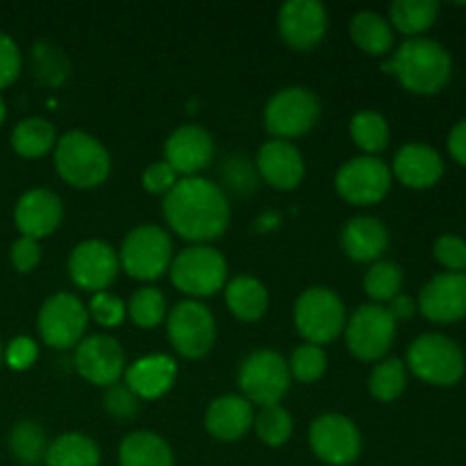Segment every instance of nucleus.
<instances>
[{"label": "nucleus", "mask_w": 466, "mask_h": 466, "mask_svg": "<svg viewBox=\"0 0 466 466\" xmlns=\"http://www.w3.org/2000/svg\"><path fill=\"white\" fill-rule=\"evenodd\" d=\"M419 312L435 323L466 317V273H440L419 294Z\"/></svg>", "instance_id": "nucleus-18"}, {"label": "nucleus", "mask_w": 466, "mask_h": 466, "mask_svg": "<svg viewBox=\"0 0 466 466\" xmlns=\"http://www.w3.org/2000/svg\"><path fill=\"white\" fill-rule=\"evenodd\" d=\"M390 303L391 305L387 309H390V314L396 319V321H399V319L414 317V312H417V305H414V300L405 294H399L394 300H390Z\"/></svg>", "instance_id": "nucleus-49"}, {"label": "nucleus", "mask_w": 466, "mask_h": 466, "mask_svg": "<svg viewBox=\"0 0 466 466\" xmlns=\"http://www.w3.org/2000/svg\"><path fill=\"white\" fill-rule=\"evenodd\" d=\"M350 135H353L355 144L367 153H380L390 144V126H387L385 116L371 112V109L355 114L350 121Z\"/></svg>", "instance_id": "nucleus-34"}, {"label": "nucleus", "mask_w": 466, "mask_h": 466, "mask_svg": "<svg viewBox=\"0 0 466 466\" xmlns=\"http://www.w3.org/2000/svg\"><path fill=\"white\" fill-rule=\"evenodd\" d=\"M408 367L423 382L451 387L464 376V353L451 337L431 332L412 341L408 350Z\"/></svg>", "instance_id": "nucleus-4"}, {"label": "nucleus", "mask_w": 466, "mask_h": 466, "mask_svg": "<svg viewBox=\"0 0 466 466\" xmlns=\"http://www.w3.org/2000/svg\"><path fill=\"white\" fill-rule=\"evenodd\" d=\"M35 71L41 82L48 85H59L68 76V62L59 50L53 46L39 44L35 48Z\"/></svg>", "instance_id": "nucleus-39"}, {"label": "nucleus", "mask_w": 466, "mask_h": 466, "mask_svg": "<svg viewBox=\"0 0 466 466\" xmlns=\"http://www.w3.org/2000/svg\"><path fill=\"white\" fill-rule=\"evenodd\" d=\"M86 321H89V312H86L85 303L77 296L62 291V294L50 296L41 305L36 326H39V335L46 344L66 350L80 344L86 330Z\"/></svg>", "instance_id": "nucleus-10"}, {"label": "nucleus", "mask_w": 466, "mask_h": 466, "mask_svg": "<svg viewBox=\"0 0 466 466\" xmlns=\"http://www.w3.org/2000/svg\"><path fill=\"white\" fill-rule=\"evenodd\" d=\"M62 200L50 189H30L18 198L14 208V223L18 232L30 239L48 237L62 221Z\"/></svg>", "instance_id": "nucleus-20"}, {"label": "nucleus", "mask_w": 466, "mask_h": 466, "mask_svg": "<svg viewBox=\"0 0 466 466\" xmlns=\"http://www.w3.org/2000/svg\"><path fill=\"white\" fill-rule=\"evenodd\" d=\"M226 258L212 246L196 244L177 253L171 259V280L180 291L189 296H212L226 287Z\"/></svg>", "instance_id": "nucleus-7"}, {"label": "nucleus", "mask_w": 466, "mask_h": 466, "mask_svg": "<svg viewBox=\"0 0 466 466\" xmlns=\"http://www.w3.org/2000/svg\"><path fill=\"white\" fill-rule=\"evenodd\" d=\"M173 244L167 230L157 226H139L126 237L121 259L127 276L137 280H157L171 267Z\"/></svg>", "instance_id": "nucleus-9"}, {"label": "nucleus", "mask_w": 466, "mask_h": 466, "mask_svg": "<svg viewBox=\"0 0 466 466\" xmlns=\"http://www.w3.org/2000/svg\"><path fill=\"white\" fill-rule=\"evenodd\" d=\"M408 382V373H405V364L400 360H387V362L378 364L369 380V390H371L373 399L382 400V403H391L399 399Z\"/></svg>", "instance_id": "nucleus-35"}, {"label": "nucleus", "mask_w": 466, "mask_h": 466, "mask_svg": "<svg viewBox=\"0 0 466 466\" xmlns=\"http://www.w3.org/2000/svg\"><path fill=\"white\" fill-rule=\"evenodd\" d=\"M253 405L237 394L218 396L205 414V428L221 441H237L253 426Z\"/></svg>", "instance_id": "nucleus-22"}, {"label": "nucleus", "mask_w": 466, "mask_h": 466, "mask_svg": "<svg viewBox=\"0 0 466 466\" xmlns=\"http://www.w3.org/2000/svg\"><path fill=\"white\" fill-rule=\"evenodd\" d=\"M103 405L112 417L127 421V419L135 417L137 410H139V399L127 390V385L116 382V385L107 387V391H105L103 396Z\"/></svg>", "instance_id": "nucleus-42"}, {"label": "nucleus", "mask_w": 466, "mask_h": 466, "mask_svg": "<svg viewBox=\"0 0 466 466\" xmlns=\"http://www.w3.org/2000/svg\"><path fill=\"white\" fill-rule=\"evenodd\" d=\"M226 303L241 321H258L268 308V291L258 278L237 276L226 285Z\"/></svg>", "instance_id": "nucleus-26"}, {"label": "nucleus", "mask_w": 466, "mask_h": 466, "mask_svg": "<svg viewBox=\"0 0 466 466\" xmlns=\"http://www.w3.org/2000/svg\"><path fill=\"white\" fill-rule=\"evenodd\" d=\"M9 259H12L16 271L21 273L32 271L41 259L39 241L30 239V237H21V239H16L12 244V250H9Z\"/></svg>", "instance_id": "nucleus-46"}, {"label": "nucleus", "mask_w": 466, "mask_h": 466, "mask_svg": "<svg viewBox=\"0 0 466 466\" xmlns=\"http://www.w3.org/2000/svg\"><path fill=\"white\" fill-rule=\"evenodd\" d=\"M449 150L460 164H464V167H466V118H464V121H460L458 126L451 130Z\"/></svg>", "instance_id": "nucleus-48"}, {"label": "nucleus", "mask_w": 466, "mask_h": 466, "mask_svg": "<svg viewBox=\"0 0 466 466\" xmlns=\"http://www.w3.org/2000/svg\"><path fill=\"white\" fill-rule=\"evenodd\" d=\"M177 367L168 355H148L126 369V385L137 399H159L171 390Z\"/></svg>", "instance_id": "nucleus-24"}, {"label": "nucleus", "mask_w": 466, "mask_h": 466, "mask_svg": "<svg viewBox=\"0 0 466 466\" xmlns=\"http://www.w3.org/2000/svg\"><path fill=\"white\" fill-rule=\"evenodd\" d=\"M89 312L100 326L112 328L123 321V317H126V305H123V300L116 299L114 294L98 291V294H94V299H91Z\"/></svg>", "instance_id": "nucleus-43"}, {"label": "nucleus", "mask_w": 466, "mask_h": 466, "mask_svg": "<svg viewBox=\"0 0 466 466\" xmlns=\"http://www.w3.org/2000/svg\"><path fill=\"white\" fill-rule=\"evenodd\" d=\"M255 431L258 437L268 446H282L294 432V419L280 405L264 408L262 414L255 419Z\"/></svg>", "instance_id": "nucleus-37"}, {"label": "nucleus", "mask_w": 466, "mask_h": 466, "mask_svg": "<svg viewBox=\"0 0 466 466\" xmlns=\"http://www.w3.org/2000/svg\"><path fill=\"white\" fill-rule=\"evenodd\" d=\"M278 27L291 48H314L328 30V12L319 0H289L280 7Z\"/></svg>", "instance_id": "nucleus-17"}, {"label": "nucleus", "mask_w": 466, "mask_h": 466, "mask_svg": "<svg viewBox=\"0 0 466 466\" xmlns=\"http://www.w3.org/2000/svg\"><path fill=\"white\" fill-rule=\"evenodd\" d=\"M258 171L276 189H294L305 176V159L294 144L273 139L259 148Z\"/></svg>", "instance_id": "nucleus-21"}, {"label": "nucleus", "mask_w": 466, "mask_h": 466, "mask_svg": "<svg viewBox=\"0 0 466 466\" xmlns=\"http://www.w3.org/2000/svg\"><path fill=\"white\" fill-rule=\"evenodd\" d=\"M9 449L18 462L35 466L41 458H46L48 440H46L44 428L36 421H21L9 432Z\"/></svg>", "instance_id": "nucleus-32"}, {"label": "nucleus", "mask_w": 466, "mask_h": 466, "mask_svg": "<svg viewBox=\"0 0 466 466\" xmlns=\"http://www.w3.org/2000/svg\"><path fill=\"white\" fill-rule=\"evenodd\" d=\"M55 167L68 185L91 189L107 180L112 159L96 137L82 130H71L55 144Z\"/></svg>", "instance_id": "nucleus-3"}, {"label": "nucleus", "mask_w": 466, "mask_h": 466, "mask_svg": "<svg viewBox=\"0 0 466 466\" xmlns=\"http://www.w3.org/2000/svg\"><path fill=\"white\" fill-rule=\"evenodd\" d=\"M321 103L317 94L305 86H287L276 91L264 107V123L271 135L278 139L308 135L319 121Z\"/></svg>", "instance_id": "nucleus-8"}, {"label": "nucleus", "mask_w": 466, "mask_h": 466, "mask_svg": "<svg viewBox=\"0 0 466 466\" xmlns=\"http://www.w3.org/2000/svg\"><path fill=\"white\" fill-rule=\"evenodd\" d=\"M435 258L451 273L466 271V241L458 235H441L435 241Z\"/></svg>", "instance_id": "nucleus-40"}, {"label": "nucleus", "mask_w": 466, "mask_h": 466, "mask_svg": "<svg viewBox=\"0 0 466 466\" xmlns=\"http://www.w3.org/2000/svg\"><path fill=\"white\" fill-rule=\"evenodd\" d=\"M21 50L9 35L0 32V89L14 85L21 76Z\"/></svg>", "instance_id": "nucleus-44"}, {"label": "nucleus", "mask_w": 466, "mask_h": 466, "mask_svg": "<svg viewBox=\"0 0 466 466\" xmlns=\"http://www.w3.org/2000/svg\"><path fill=\"white\" fill-rule=\"evenodd\" d=\"M400 287H403V271L399 264L390 262V259L373 262V267L364 276V289H367L369 299L376 300V305L394 300L400 294Z\"/></svg>", "instance_id": "nucleus-33"}, {"label": "nucleus", "mask_w": 466, "mask_h": 466, "mask_svg": "<svg viewBox=\"0 0 466 466\" xmlns=\"http://www.w3.org/2000/svg\"><path fill=\"white\" fill-rule=\"evenodd\" d=\"M440 14V3L435 0H396L390 7L391 23L403 35H421Z\"/></svg>", "instance_id": "nucleus-31"}, {"label": "nucleus", "mask_w": 466, "mask_h": 466, "mask_svg": "<svg viewBox=\"0 0 466 466\" xmlns=\"http://www.w3.org/2000/svg\"><path fill=\"white\" fill-rule=\"evenodd\" d=\"M177 173L173 171L171 164L164 159V162H153L141 176V185L148 194H168V191L176 187Z\"/></svg>", "instance_id": "nucleus-45"}, {"label": "nucleus", "mask_w": 466, "mask_h": 466, "mask_svg": "<svg viewBox=\"0 0 466 466\" xmlns=\"http://www.w3.org/2000/svg\"><path fill=\"white\" fill-rule=\"evenodd\" d=\"M55 144H57L55 141V126L41 116L23 118L12 130V148L21 157H44L46 153L55 148Z\"/></svg>", "instance_id": "nucleus-30"}, {"label": "nucleus", "mask_w": 466, "mask_h": 466, "mask_svg": "<svg viewBox=\"0 0 466 466\" xmlns=\"http://www.w3.org/2000/svg\"><path fill=\"white\" fill-rule=\"evenodd\" d=\"M237 380L248 403L253 400L262 408H273L289 391V364L276 350H255L241 362Z\"/></svg>", "instance_id": "nucleus-6"}, {"label": "nucleus", "mask_w": 466, "mask_h": 466, "mask_svg": "<svg viewBox=\"0 0 466 466\" xmlns=\"http://www.w3.org/2000/svg\"><path fill=\"white\" fill-rule=\"evenodd\" d=\"M341 246L355 262H378L390 246V232L378 218L355 217L341 230Z\"/></svg>", "instance_id": "nucleus-25"}, {"label": "nucleus", "mask_w": 466, "mask_h": 466, "mask_svg": "<svg viewBox=\"0 0 466 466\" xmlns=\"http://www.w3.org/2000/svg\"><path fill=\"white\" fill-rule=\"evenodd\" d=\"M350 36L369 55H385L394 46V30L378 12H358L350 21Z\"/></svg>", "instance_id": "nucleus-29"}, {"label": "nucleus", "mask_w": 466, "mask_h": 466, "mask_svg": "<svg viewBox=\"0 0 466 466\" xmlns=\"http://www.w3.org/2000/svg\"><path fill=\"white\" fill-rule=\"evenodd\" d=\"M3 355H5L3 353V344H0V362H3Z\"/></svg>", "instance_id": "nucleus-51"}, {"label": "nucleus", "mask_w": 466, "mask_h": 466, "mask_svg": "<svg viewBox=\"0 0 466 466\" xmlns=\"http://www.w3.org/2000/svg\"><path fill=\"white\" fill-rule=\"evenodd\" d=\"M394 173L405 187L428 189L440 182L444 162L440 153L428 144H405L394 157Z\"/></svg>", "instance_id": "nucleus-23"}, {"label": "nucleus", "mask_w": 466, "mask_h": 466, "mask_svg": "<svg viewBox=\"0 0 466 466\" xmlns=\"http://www.w3.org/2000/svg\"><path fill=\"white\" fill-rule=\"evenodd\" d=\"M294 323L308 344L323 346L341 335L346 326V309L339 296L326 287H312L296 300Z\"/></svg>", "instance_id": "nucleus-5"}, {"label": "nucleus", "mask_w": 466, "mask_h": 466, "mask_svg": "<svg viewBox=\"0 0 466 466\" xmlns=\"http://www.w3.org/2000/svg\"><path fill=\"white\" fill-rule=\"evenodd\" d=\"M76 369L85 380L112 387L126 373V353L109 335H91L76 346Z\"/></svg>", "instance_id": "nucleus-15"}, {"label": "nucleus", "mask_w": 466, "mask_h": 466, "mask_svg": "<svg viewBox=\"0 0 466 466\" xmlns=\"http://www.w3.org/2000/svg\"><path fill=\"white\" fill-rule=\"evenodd\" d=\"M167 162L173 171L191 177L203 171L214 157V139L205 127L200 126H182L171 132L164 146Z\"/></svg>", "instance_id": "nucleus-19"}, {"label": "nucleus", "mask_w": 466, "mask_h": 466, "mask_svg": "<svg viewBox=\"0 0 466 466\" xmlns=\"http://www.w3.org/2000/svg\"><path fill=\"white\" fill-rule=\"evenodd\" d=\"M118 255L109 244L100 239H86L73 248L68 258V273L77 287L89 291H103L114 282L118 273Z\"/></svg>", "instance_id": "nucleus-16"}, {"label": "nucleus", "mask_w": 466, "mask_h": 466, "mask_svg": "<svg viewBox=\"0 0 466 466\" xmlns=\"http://www.w3.org/2000/svg\"><path fill=\"white\" fill-rule=\"evenodd\" d=\"M127 312H130L132 321L141 328H155L167 314V299L162 291L155 287H144L132 294L130 303H127Z\"/></svg>", "instance_id": "nucleus-36"}, {"label": "nucleus", "mask_w": 466, "mask_h": 466, "mask_svg": "<svg viewBox=\"0 0 466 466\" xmlns=\"http://www.w3.org/2000/svg\"><path fill=\"white\" fill-rule=\"evenodd\" d=\"M337 194L353 205H373L380 203L391 187V171L382 159L353 157L335 176Z\"/></svg>", "instance_id": "nucleus-13"}, {"label": "nucleus", "mask_w": 466, "mask_h": 466, "mask_svg": "<svg viewBox=\"0 0 466 466\" xmlns=\"http://www.w3.org/2000/svg\"><path fill=\"white\" fill-rule=\"evenodd\" d=\"M221 171H223V180H226L232 189L241 191V194L253 191L255 185H258V173H255V168L250 167L248 159L241 157V155H232V157H228L226 162H223Z\"/></svg>", "instance_id": "nucleus-41"}, {"label": "nucleus", "mask_w": 466, "mask_h": 466, "mask_svg": "<svg viewBox=\"0 0 466 466\" xmlns=\"http://www.w3.org/2000/svg\"><path fill=\"white\" fill-rule=\"evenodd\" d=\"M5 116H7V107H5V100L3 96H0V126L5 123Z\"/></svg>", "instance_id": "nucleus-50"}, {"label": "nucleus", "mask_w": 466, "mask_h": 466, "mask_svg": "<svg viewBox=\"0 0 466 466\" xmlns=\"http://www.w3.org/2000/svg\"><path fill=\"white\" fill-rule=\"evenodd\" d=\"M326 350H323L321 346L305 344L299 346V349L294 350V355H291L289 373L294 378H299L300 382H317L319 378L326 373Z\"/></svg>", "instance_id": "nucleus-38"}, {"label": "nucleus", "mask_w": 466, "mask_h": 466, "mask_svg": "<svg viewBox=\"0 0 466 466\" xmlns=\"http://www.w3.org/2000/svg\"><path fill=\"white\" fill-rule=\"evenodd\" d=\"M44 460L48 466H98L100 449L91 437L66 432L48 444Z\"/></svg>", "instance_id": "nucleus-28"}, {"label": "nucleus", "mask_w": 466, "mask_h": 466, "mask_svg": "<svg viewBox=\"0 0 466 466\" xmlns=\"http://www.w3.org/2000/svg\"><path fill=\"white\" fill-rule=\"evenodd\" d=\"M168 339L180 355L198 360L212 350L217 323L212 312L198 300H182L168 314Z\"/></svg>", "instance_id": "nucleus-11"}, {"label": "nucleus", "mask_w": 466, "mask_h": 466, "mask_svg": "<svg viewBox=\"0 0 466 466\" xmlns=\"http://www.w3.org/2000/svg\"><path fill=\"white\" fill-rule=\"evenodd\" d=\"M164 217L182 239L205 246L228 230L230 203L208 177H182L164 198Z\"/></svg>", "instance_id": "nucleus-1"}, {"label": "nucleus", "mask_w": 466, "mask_h": 466, "mask_svg": "<svg viewBox=\"0 0 466 466\" xmlns=\"http://www.w3.org/2000/svg\"><path fill=\"white\" fill-rule=\"evenodd\" d=\"M387 73H394L400 85L412 94L431 96L444 89L453 73L451 53L437 41L426 36H412L403 41L391 55L390 62L382 64Z\"/></svg>", "instance_id": "nucleus-2"}, {"label": "nucleus", "mask_w": 466, "mask_h": 466, "mask_svg": "<svg viewBox=\"0 0 466 466\" xmlns=\"http://www.w3.org/2000/svg\"><path fill=\"white\" fill-rule=\"evenodd\" d=\"M5 360H7V364L12 369H16V371H23V369H27V367H32V364H35L36 344L32 339H27V337H18V339H14L12 344L7 346Z\"/></svg>", "instance_id": "nucleus-47"}, {"label": "nucleus", "mask_w": 466, "mask_h": 466, "mask_svg": "<svg viewBox=\"0 0 466 466\" xmlns=\"http://www.w3.org/2000/svg\"><path fill=\"white\" fill-rule=\"evenodd\" d=\"M121 466H173V453L167 441L155 432H132L118 449Z\"/></svg>", "instance_id": "nucleus-27"}, {"label": "nucleus", "mask_w": 466, "mask_h": 466, "mask_svg": "<svg viewBox=\"0 0 466 466\" xmlns=\"http://www.w3.org/2000/svg\"><path fill=\"white\" fill-rule=\"evenodd\" d=\"M309 444L317 458L326 464L346 466L358 460L362 435L344 414H321L309 428Z\"/></svg>", "instance_id": "nucleus-14"}, {"label": "nucleus", "mask_w": 466, "mask_h": 466, "mask_svg": "<svg viewBox=\"0 0 466 466\" xmlns=\"http://www.w3.org/2000/svg\"><path fill=\"white\" fill-rule=\"evenodd\" d=\"M396 337V319L382 305H362L346 326V344L350 353L364 362L380 360Z\"/></svg>", "instance_id": "nucleus-12"}]
</instances>
